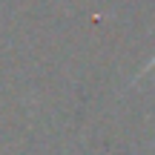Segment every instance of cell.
Returning a JSON list of instances; mask_svg holds the SVG:
<instances>
[{
    "mask_svg": "<svg viewBox=\"0 0 155 155\" xmlns=\"http://www.w3.org/2000/svg\"><path fill=\"white\" fill-rule=\"evenodd\" d=\"M152 69H155V55H152V58H150V61H147V63H144V69H141V72H138V75H135V81H141V78H144V75H150V72H152Z\"/></svg>",
    "mask_w": 155,
    "mask_h": 155,
    "instance_id": "6da1fadb",
    "label": "cell"
}]
</instances>
